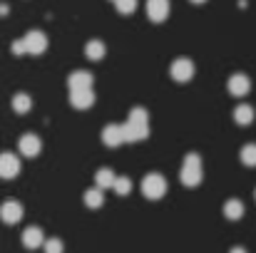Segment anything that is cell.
Segmentation results:
<instances>
[{
    "instance_id": "cell-1",
    "label": "cell",
    "mask_w": 256,
    "mask_h": 253,
    "mask_svg": "<svg viewBox=\"0 0 256 253\" xmlns=\"http://www.w3.org/2000/svg\"><path fill=\"white\" fill-rule=\"evenodd\" d=\"M179 179H182L184 186H199V184H202V179H204V169H202L199 154H189V157L182 162Z\"/></svg>"
},
{
    "instance_id": "cell-2",
    "label": "cell",
    "mask_w": 256,
    "mask_h": 253,
    "mask_svg": "<svg viewBox=\"0 0 256 253\" xmlns=\"http://www.w3.org/2000/svg\"><path fill=\"white\" fill-rule=\"evenodd\" d=\"M142 194H144L147 199H152V201L162 199V196L167 194V179L160 176V174L144 176V181H142Z\"/></svg>"
},
{
    "instance_id": "cell-3",
    "label": "cell",
    "mask_w": 256,
    "mask_h": 253,
    "mask_svg": "<svg viewBox=\"0 0 256 253\" xmlns=\"http://www.w3.org/2000/svg\"><path fill=\"white\" fill-rule=\"evenodd\" d=\"M170 75L174 82H189L192 77H194V62L189 60V57H179V60H174L170 67Z\"/></svg>"
},
{
    "instance_id": "cell-4",
    "label": "cell",
    "mask_w": 256,
    "mask_h": 253,
    "mask_svg": "<svg viewBox=\"0 0 256 253\" xmlns=\"http://www.w3.org/2000/svg\"><path fill=\"white\" fill-rule=\"evenodd\" d=\"M22 42H25L28 55H42L48 50V35L40 30H30L28 35H22Z\"/></svg>"
},
{
    "instance_id": "cell-5",
    "label": "cell",
    "mask_w": 256,
    "mask_h": 253,
    "mask_svg": "<svg viewBox=\"0 0 256 253\" xmlns=\"http://www.w3.org/2000/svg\"><path fill=\"white\" fill-rule=\"evenodd\" d=\"M170 0H147V15L152 22H164L170 17Z\"/></svg>"
},
{
    "instance_id": "cell-6",
    "label": "cell",
    "mask_w": 256,
    "mask_h": 253,
    "mask_svg": "<svg viewBox=\"0 0 256 253\" xmlns=\"http://www.w3.org/2000/svg\"><path fill=\"white\" fill-rule=\"evenodd\" d=\"M20 171V159L10 152L0 154V179H15Z\"/></svg>"
},
{
    "instance_id": "cell-7",
    "label": "cell",
    "mask_w": 256,
    "mask_h": 253,
    "mask_svg": "<svg viewBox=\"0 0 256 253\" xmlns=\"http://www.w3.org/2000/svg\"><path fill=\"white\" fill-rule=\"evenodd\" d=\"M40 139L35 137V134H22L20 137V142H18V152L22 154V157H28V159H32V157H38L40 154Z\"/></svg>"
},
{
    "instance_id": "cell-8",
    "label": "cell",
    "mask_w": 256,
    "mask_h": 253,
    "mask_svg": "<svg viewBox=\"0 0 256 253\" xmlns=\"http://www.w3.org/2000/svg\"><path fill=\"white\" fill-rule=\"evenodd\" d=\"M22 219V206L18 201H2L0 204V221L5 224H18Z\"/></svg>"
},
{
    "instance_id": "cell-9",
    "label": "cell",
    "mask_w": 256,
    "mask_h": 253,
    "mask_svg": "<svg viewBox=\"0 0 256 253\" xmlns=\"http://www.w3.org/2000/svg\"><path fill=\"white\" fill-rule=\"evenodd\" d=\"M122 129H124V142H142L150 134V127L137 124V122H127V124H122Z\"/></svg>"
},
{
    "instance_id": "cell-10",
    "label": "cell",
    "mask_w": 256,
    "mask_h": 253,
    "mask_svg": "<svg viewBox=\"0 0 256 253\" xmlns=\"http://www.w3.org/2000/svg\"><path fill=\"white\" fill-rule=\"evenodd\" d=\"M102 142H104L107 147H120V144L124 142V129H122V124H107V127L102 129Z\"/></svg>"
},
{
    "instance_id": "cell-11",
    "label": "cell",
    "mask_w": 256,
    "mask_h": 253,
    "mask_svg": "<svg viewBox=\"0 0 256 253\" xmlns=\"http://www.w3.org/2000/svg\"><path fill=\"white\" fill-rule=\"evenodd\" d=\"M249 89H252V80H249L246 75L236 72V75L229 77V92H232L234 97H244V94H249Z\"/></svg>"
},
{
    "instance_id": "cell-12",
    "label": "cell",
    "mask_w": 256,
    "mask_h": 253,
    "mask_svg": "<svg viewBox=\"0 0 256 253\" xmlns=\"http://www.w3.org/2000/svg\"><path fill=\"white\" fill-rule=\"evenodd\" d=\"M22 246H25V249H40V246H45V234H42L38 226L25 229V231H22Z\"/></svg>"
},
{
    "instance_id": "cell-13",
    "label": "cell",
    "mask_w": 256,
    "mask_h": 253,
    "mask_svg": "<svg viewBox=\"0 0 256 253\" xmlns=\"http://www.w3.org/2000/svg\"><path fill=\"white\" fill-rule=\"evenodd\" d=\"M70 89L72 92H78V89H92V75L87 72V70H75L72 75H70Z\"/></svg>"
},
{
    "instance_id": "cell-14",
    "label": "cell",
    "mask_w": 256,
    "mask_h": 253,
    "mask_svg": "<svg viewBox=\"0 0 256 253\" xmlns=\"http://www.w3.org/2000/svg\"><path fill=\"white\" fill-rule=\"evenodd\" d=\"M70 102H72L75 109H90L94 104V92L92 89H78V92L70 94Z\"/></svg>"
},
{
    "instance_id": "cell-15",
    "label": "cell",
    "mask_w": 256,
    "mask_h": 253,
    "mask_svg": "<svg viewBox=\"0 0 256 253\" xmlns=\"http://www.w3.org/2000/svg\"><path fill=\"white\" fill-rule=\"evenodd\" d=\"M244 204L239 201V199H229L226 204H224V216L229 219V221H239L242 216H244Z\"/></svg>"
},
{
    "instance_id": "cell-16",
    "label": "cell",
    "mask_w": 256,
    "mask_h": 253,
    "mask_svg": "<svg viewBox=\"0 0 256 253\" xmlns=\"http://www.w3.org/2000/svg\"><path fill=\"white\" fill-rule=\"evenodd\" d=\"M85 206L90 209H100L102 204H104V189H100V186H92V189H87L85 191Z\"/></svg>"
},
{
    "instance_id": "cell-17",
    "label": "cell",
    "mask_w": 256,
    "mask_h": 253,
    "mask_svg": "<svg viewBox=\"0 0 256 253\" xmlns=\"http://www.w3.org/2000/svg\"><path fill=\"white\" fill-rule=\"evenodd\" d=\"M12 109H15L18 114H28V112L32 109V97H30L28 92H18V94L12 97Z\"/></svg>"
},
{
    "instance_id": "cell-18",
    "label": "cell",
    "mask_w": 256,
    "mask_h": 253,
    "mask_svg": "<svg viewBox=\"0 0 256 253\" xmlns=\"http://www.w3.org/2000/svg\"><path fill=\"white\" fill-rule=\"evenodd\" d=\"M254 114L256 112H254L252 104H239V107L234 109V119H236V124H244V127L254 122Z\"/></svg>"
},
{
    "instance_id": "cell-19",
    "label": "cell",
    "mask_w": 256,
    "mask_h": 253,
    "mask_svg": "<svg viewBox=\"0 0 256 253\" xmlns=\"http://www.w3.org/2000/svg\"><path fill=\"white\" fill-rule=\"evenodd\" d=\"M85 55L90 57V60H102L104 55H107V47H104V42H100V40H90L85 45Z\"/></svg>"
},
{
    "instance_id": "cell-20",
    "label": "cell",
    "mask_w": 256,
    "mask_h": 253,
    "mask_svg": "<svg viewBox=\"0 0 256 253\" xmlns=\"http://www.w3.org/2000/svg\"><path fill=\"white\" fill-rule=\"evenodd\" d=\"M94 181H97V186H100V189H112V186H114V181H117V176L112 174V169H100V171H97V176H94Z\"/></svg>"
},
{
    "instance_id": "cell-21",
    "label": "cell",
    "mask_w": 256,
    "mask_h": 253,
    "mask_svg": "<svg viewBox=\"0 0 256 253\" xmlns=\"http://www.w3.org/2000/svg\"><path fill=\"white\" fill-rule=\"evenodd\" d=\"M239 159L246 167H256V144H244L242 152H239Z\"/></svg>"
},
{
    "instance_id": "cell-22",
    "label": "cell",
    "mask_w": 256,
    "mask_h": 253,
    "mask_svg": "<svg viewBox=\"0 0 256 253\" xmlns=\"http://www.w3.org/2000/svg\"><path fill=\"white\" fill-rule=\"evenodd\" d=\"M120 15H132L137 10V0H112Z\"/></svg>"
},
{
    "instance_id": "cell-23",
    "label": "cell",
    "mask_w": 256,
    "mask_h": 253,
    "mask_svg": "<svg viewBox=\"0 0 256 253\" xmlns=\"http://www.w3.org/2000/svg\"><path fill=\"white\" fill-rule=\"evenodd\" d=\"M114 194H120V196H127L130 191H132V181L127 179V176H117V181H114Z\"/></svg>"
},
{
    "instance_id": "cell-24",
    "label": "cell",
    "mask_w": 256,
    "mask_h": 253,
    "mask_svg": "<svg viewBox=\"0 0 256 253\" xmlns=\"http://www.w3.org/2000/svg\"><path fill=\"white\" fill-rule=\"evenodd\" d=\"M42 251L45 253H62L65 251V244H62L60 239H48L45 246H42Z\"/></svg>"
},
{
    "instance_id": "cell-25",
    "label": "cell",
    "mask_w": 256,
    "mask_h": 253,
    "mask_svg": "<svg viewBox=\"0 0 256 253\" xmlns=\"http://www.w3.org/2000/svg\"><path fill=\"white\" fill-rule=\"evenodd\" d=\"M130 122H137V124H147V109H142V107H134V109L130 112Z\"/></svg>"
},
{
    "instance_id": "cell-26",
    "label": "cell",
    "mask_w": 256,
    "mask_h": 253,
    "mask_svg": "<svg viewBox=\"0 0 256 253\" xmlns=\"http://www.w3.org/2000/svg\"><path fill=\"white\" fill-rule=\"evenodd\" d=\"M12 52H15V55H25V52H28V50H25V42H22V37L12 42Z\"/></svg>"
},
{
    "instance_id": "cell-27",
    "label": "cell",
    "mask_w": 256,
    "mask_h": 253,
    "mask_svg": "<svg viewBox=\"0 0 256 253\" xmlns=\"http://www.w3.org/2000/svg\"><path fill=\"white\" fill-rule=\"evenodd\" d=\"M229 253H246V249H242V246H234Z\"/></svg>"
},
{
    "instance_id": "cell-28",
    "label": "cell",
    "mask_w": 256,
    "mask_h": 253,
    "mask_svg": "<svg viewBox=\"0 0 256 253\" xmlns=\"http://www.w3.org/2000/svg\"><path fill=\"white\" fill-rule=\"evenodd\" d=\"M192 2H196V5H202V2H206V0H192Z\"/></svg>"
}]
</instances>
